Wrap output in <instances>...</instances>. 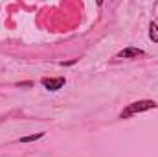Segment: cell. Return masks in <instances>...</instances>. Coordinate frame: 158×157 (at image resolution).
Instances as JSON below:
<instances>
[{
  "label": "cell",
  "instance_id": "cell-1",
  "mask_svg": "<svg viewBox=\"0 0 158 157\" xmlns=\"http://www.w3.org/2000/svg\"><path fill=\"white\" fill-rule=\"evenodd\" d=\"M156 107V104L153 100H143V102H136V104H131L123 113H121V118H129L134 113H140V111H147V109H153Z\"/></svg>",
  "mask_w": 158,
  "mask_h": 157
},
{
  "label": "cell",
  "instance_id": "cell-2",
  "mask_svg": "<svg viewBox=\"0 0 158 157\" xmlns=\"http://www.w3.org/2000/svg\"><path fill=\"white\" fill-rule=\"evenodd\" d=\"M42 85L50 91H57L64 85V78H57V79H50V78H44L42 79Z\"/></svg>",
  "mask_w": 158,
  "mask_h": 157
},
{
  "label": "cell",
  "instance_id": "cell-3",
  "mask_svg": "<svg viewBox=\"0 0 158 157\" xmlns=\"http://www.w3.org/2000/svg\"><path fill=\"white\" fill-rule=\"evenodd\" d=\"M119 57H138V56H143V52L140 48H125L118 54Z\"/></svg>",
  "mask_w": 158,
  "mask_h": 157
},
{
  "label": "cell",
  "instance_id": "cell-4",
  "mask_svg": "<svg viewBox=\"0 0 158 157\" xmlns=\"http://www.w3.org/2000/svg\"><path fill=\"white\" fill-rule=\"evenodd\" d=\"M151 39L155 41V43H158V28H156V24H151Z\"/></svg>",
  "mask_w": 158,
  "mask_h": 157
},
{
  "label": "cell",
  "instance_id": "cell-5",
  "mask_svg": "<svg viewBox=\"0 0 158 157\" xmlns=\"http://www.w3.org/2000/svg\"><path fill=\"white\" fill-rule=\"evenodd\" d=\"M42 137V133H37V135H31V137H24L22 139V142H28V141H35V139H40Z\"/></svg>",
  "mask_w": 158,
  "mask_h": 157
}]
</instances>
